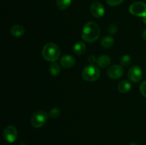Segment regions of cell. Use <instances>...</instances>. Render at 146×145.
I'll return each mask as SVG.
<instances>
[{
    "mask_svg": "<svg viewBox=\"0 0 146 145\" xmlns=\"http://www.w3.org/2000/svg\"><path fill=\"white\" fill-rule=\"evenodd\" d=\"M100 34L101 31L98 24L93 21H89L84 26L81 36L86 42L93 43L99 38Z\"/></svg>",
    "mask_w": 146,
    "mask_h": 145,
    "instance_id": "6da1fadb",
    "label": "cell"
},
{
    "mask_svg": "<svg viewBox=\"0 0 146 145\" xmlns=\"http://www.w3.org/2000/svg\"><path fill=\"white\" fill-rule=\"evenodd\" d=\"M61 55V50L59 47L54 43H48L42 49L43 58L47 61L55 62L58 59Z\"/></svg>",
    "mask_w": 146,
    "mask_h": 145,
    "instance_id": "7a4b0ae2",
    "label": "cell"
},
{
    "mask_svg": "<svg viewBox=\"0 0 146 145\" xmlns=\"http://www.w3.org/2000/svg\"><path fill=\"white\" fill-rule=\"evenodd\" d=\"M101 75L99 68L94 65H89L82 71V77L88 82H94L99 78Z\"/></svg>",
    "mask_w": 146,
    "mask_h": 145,
    "instance_id": "3957f363",
    "label": "cell"
},
{
    "mask_svg": "<svg viewBox=\"0 0 146 145\" xmlns=\"http://www.w3.org/2000/svg\"><path fill=\"white\" fill-rule=\"evenodd\" d=\"M48 119V115L46 112L42 110L37 111L31 118V124L34 127L39 128L44 126Z\"/></svg>",
    "mask_w": 146,
    "mask_h": 145,
    "instance_id": "277c9868",
    "label": "cell"
},
{
    "mask_svg": "<svg viewBox=\"0 0 146 145\" xmlns=\"http://www.w3.org/2000/svg\"><path fill=\"white\" fill-rule=\"evenodd\" d=\"M129 11L133 15L143 18L146 16V4L141 1L133 3L130 7Z\"/></svg>",
    "mask_w": 146,
    "mask_h": 145,
    "instance_id": "5b68a950",
    "label": "cell"
},
{
    "mask_svg": "<svg viewBox=\"0 0 146 145\" xmlns=\"http://www.w3.org/2000/svg\"><path fill=\"white\" fill-rule=\"evenodd\" d=\"M3 136H4V139L7 142L12 143L17 139V136H18V132H17L15 127L9 125L4 129V132H3Z\"/></svg>",
    "mask_w": 146,
    "mask_h": 145,
    "instance_id": "8992f818",
    "label": "cell"
},
{
    "mask_svg": "<svg viewBox=\"0 0 146 145\" xmlns=\"http://www.w3.org/2000/svg\"><path fill=\"white\" fill-rule=\"evenodd\" d=\"M128 77L132 82H139L143 78L142 69L139 66H138V65L131 67L129 71H128Z\"/></svg>",
    "mask_w": 146,
    "mask_h": 145,
    "instance_id": "52a82bcc",
    "label": "cell"
},
{
    "mask_svg": "<svg viewBox=\"0 0 146 145\" xmlns=\"http://www.w3.org/2000/svg\"><path fill=\"white\" fill-rule=\"evenodd\" d=\"M124 73V70L122 65H114L110 67L107 71L108 77L111 79H118L121 78Z\"/></svg>",
    "mask_w": 146,
    "mask_h": 145,
    "instance_id": "ba28073f",
    "label": "cell"
},
{
    "mask_svg": "<svg viewBox=\"0 0 146 145\" xmlns=\"http://www.w3.org/2000/svg\"><path fill=\"white\" fill-rule=\"evenodd\" d=\"M90 11H91V14L95 18H101L104 15V12H105V9H104V7L103 6V4L98 1H95L91 4Z\"/></svg>",
    "mask_w": 146,
    "mask_h": 145,
    "instance_id": "9c48e42d",
    "label": "cell"
},
{
    "mask_svg": "<svg viewBox=\"0 0 146 145\" xmlns=\"http://www.w3.org/2000/svg\"><path fill=\"white\" fill-rule=\"evenodd\" d=\"M75 63V58L71 55H64V56L61 58V61H60L61 65L65 68H71V67L74 66Z\"/></svg>",
    "mask_w": 146,
    "mask_h": 145,
    "instance_id": "30bf717a",
    "label": "cell"
},
{
    "mask_svg": "<svg viewBox=\"0 0 146 145\" xmlns=\"http://www.w3.org/2000/svg\"><path fill=\"white\" fill-rule=\"evenodd\" d=\"M111 63V58L106 55H101L97 59V64L99 67L106 68L108 67Z\"/></svg>",
    "mask_w": 146,
    "mask_h": 145,
    "instance_id": "8fae6325",
    "label": "cell"
},
{
    "mask_svg": "<svg viewBox=\"0 0 146 145\" xmlns=\"http://www.w3.org/2000/svg\"><path fill=\"white\" fill-rule=\"evenodd\" d=\"M10 32L14 36L19 37L24 34L25 30L22 26L17 24V25H14L11 27V29H10Z\"/></svg>",
    "mask_w": 146,
    "mask_h": 145,
    "instance_id": "7c38bea8",
    "label": "cell"
},
{
    "mask_svg": "<svg viewBox=\"0 0 146 145\" xmlns=\"http://www.w3.org/2000/svg\"><path fill=\"white\" fill-rule=\"evenodd\" d=\"M86 46L84 42H77L74 45V52L78 55L84 54L86 51Z\"/></svg>",
    "mask_w": 146,
    "mask_h": 145,
    "instance_id": "4fadbf2b",
    "label": "cell"
},
{
    "mask_svg": "<svg viewBox=\"0 0 146 145\" xmlns=\"http://www.w3.org/2000/svg\"><path fill=\"white\" fill-rule=\"evenodd\" d=\"M131 89V85L128 81L122 80L118 85V90L122 93H125Z\"/></svg>",
    "mask_w": 146,
    "mask_h": 145,
    "instance_id": "5bb4252c",
    "label": "cell"
},
{
    "mask_svg": "<svg viewBox=\"0 0 146 145\" xmlns=\"http://www.w3.org/2000/svg\"><path fill=\"white\" fill-rule=\"evenodd\" d=\"M49 72L52 75H58L61 72V67L57 63L52 62L49 67Z\"/></svg>",
    "mask_w": 146,
    "mask_h": 145,
    "instance_id": "9a60e30c",
    "label": "cell"
},
{
    "mask_svg": "<svg viewBox=\"0 0 146 145\" xmlns=\"http://www.w3.org/2000/svg\"><path fill=\"white\" fill-rule=\"evenodd\" d=\"M71 0H56V5L61 10L67 9L70 7Z\"/></svg>",
    "mask_w": 146,
    "mask_h": 145,
    "instance_id": "2e32d148",
    "label": "cell"
},
{
    "mask_svg": "<svg viewBox=\"0 0 146 145\" xmlns=\"http://www.w3.org/2000/svg\"><path fill=\"white\" fill-rule=\"evenodd\" d=\"M114 44V39L111 36H105L101 40V45L104 48H110Z\"/></svg>",
    "mask_w": 146,
    "mask_h": 145,
    "instance_id": "e0dca14e",
    "label": "cell"
},
{
    "mask_svg": "<svg viewBox=\"0 0 146 145\" xmlns=\"http://www.w3.org/2000/svg\"><path fill=\"white\" fill-rule=\"evenodd\" d=\"M131 61V58L129 55H124L121 58V64L122 66L125 67L128 66V65L130 64Z\"/></svg>",
    "mask_w": 146,
    "mask_h": 145,
    "instance_id": "ac0fdd59",
    "label": "cell"
},
{
    "mask_svg": "<svg viewBox=\"0 0 146 145\" xmlns=\"http://www.w3.org/2000/svg\"><path fill=\"white\" fill-rule=\"evenodd\" d=\"M60 114H61V111L58 108H54L50 111L49 116L52 118H57L59 117Z\"/></svg>",
    "mask_w": 146,
    "mask_h": 145,
    "instance_id": "d6986e66",
    "label": "cell"
},
{
    "mask_svg": "<svg viewBox=\"0 0 146 145\" xmlns=\"http://www.w3.org/2000/svg\"><path fill=\"white\" fill-rule=\"evenodd\" d=\"M108 32L110 34H115L118 31V26L115 24H111L108 26Z\"/></svg>",
    "mask_w": 146,
    "mask_h": 145,
    "instance_id": "ffe728a7",
    "label": "cell"
},
{
    "mask_svg": "<svg viewBox=\"0 0 146 145\" xmlns=\"http://www.w3.org/2000/svg\"><path fill=\"white\" fill-rule=\"evenodd\" d=\"M106 1L107 4H109L110 6L115 7V6H118L121 4L124 0H106Z\"/></svg>",
    "mask_w": 146,
    "mask_h": 145,
    "instance_id": "44dd1931",
    "label": "cell"
},
{
    "mask_svg": "<svg viewBox=\"0 0 146 145\" xmlns=\"http://www.w3.org/2000/svg\"><path fill=\"white\" fill-rule=\"evenodd\" d=\"M140 91H141L143 96L146 98V80L143 81V82L141 83V86H140Z\"/></svg>",
    "mask_w": 146,
    "mask_h": 145,
    "instance_id": "7402d4cb",
    "label": "cell"
},
{
    "mask_svg": "<svg viewBox=\"0 0 146 145\" xmlns=\"http://www.w3.org/2000/svg\"><path fill=\"white\" fill-rule=\"evenodd\" d=\"M88 61L90 63V65H94L96 63V57L94 55H91L88 58Z\"/></svg>",
    "mask_w": 146,
    "mask_h": 145,
    "instance_id": "603a6c76",
    "label": "cell"
},
{
    "mask_svg": "<svg viewBox=\"0 0 146 145\" xmlns=\"http://www.w3.org/2000/svg\"><path fill=\"white\" fill-rule=\"evenodd\" d=\"M143 38L146 41V29L143 31Z\"/></svg>",
    "mask_w": 146,
    "mask_h": 145,
    "instance_id": "cb8c5ba5",
    "label": "cell"
},
{
    "mask_svg": "<svg viewBox=\"0 0 146 145\" xmlns=\"http://www.w3.org/2000/svg\"><path fill=\"white\" fill-rule=\"evenodd\" d=\"M143 22L146 24V16H144L143 18Z\"/></svg>",
    "mask_w": 146,
    "mask_h": 145,
    "instance_id": "d4e9b609",
    "label": "cell"
},
{
    "mask_svg": "<svg viewBox=\"0 0 146 145\" xmlns=\"http://www.w3.org/2000/svg\"><path fill=\"white\" fill-rule=\"evenodd\" d=\"M129 145H138V144L135 143V142H133V143H131Z\"/></svg>",
    "mask_w": 146,
    "mask_h": 145,
    "instance_id": "484cf974",
    "label": "cell"
}]
</instances>
